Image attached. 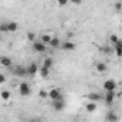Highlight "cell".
<instances>
[{"label": "cell", "instance_id": "obj_6", "mask_svg": "<svg viewBox=\"0 0 122 122\" xmlns=\"http://www.w3.org/2000/svg\"><path fill=\"white\" fill-rule=\"evenodd\" d=\"M115 98H117V92L115 91H108L107 95H105V98H104V101H105L107 105H112L114 101H115Z\"/></svg>", "mask_w": 122, "mask_h": 122}, {"label": "cell", "instance_id": "obj_3", "mask_svg": "<svg viewBox=\"0 0 122 122\" xmlns=\"http://www.w3.org/2000/svg\"><path fill=\"white\" fill-rule=\"evenodd\" d=\"M117 87H118V84H117L115 80H107V81H104V90H105V92L117 91Z\"/></svg>", "mask_w": 122, "mask_h": 122}, {"label": "cell", "instance_id": "obj_28", "mask_svg": "<svg viewBox=\"0 0 122 122\" xmlns=\"http://www.w3.org/2000/svg\"><path fill=\"white\" fill-rule=\"evenodd\" d=\"M6 82V75L4 74H0V85H3Z\"/></svg>", "mask_w": 122, "mask_h": 122}, {"label": "cell", "instance_id": "obj_10", "mask_svg": "<svg viewBox=\"0 0 122 122\" xmlns=\"http://www.w3.org/2000/svg\"><path fill=\"white\" fill-rule=\"evenodd\" d=\"M61 50H64V51H74L75 50V44L72 41H64V43H61Z\"/></svg>", "mask_w": 122, "mask_h": 122}, {"label": "cell", "instance_id": "obj_19", "mask_svg": "<svg viewBox=\"0 0 122 122\" xmlns=\"http://www.w3.org/2000/svg\"><path fill=\"white\" fill-rule=\"evenodd\" d=\"M7 27H9V31H10V33H16L17 29H19V24H17L16 21H9V23H7Z\"/></svg>", "mask_w": 122, "mask_h": 122}, {"label": "cell", "instance_id": "obj_4", "mask_svg": "<svg viewBox=\"0 0 122 122\" xmlns=\"http://www.w3.org/2000/svg\"><path fill=\"white\" fill-rule=\"evenodd\" d=\"M48 98L51 99V101H57V99H61L62 98V95H61V91L58 88H51L50 91H48Z\"/></svg>", "mask_w": 122, "mask_h": 122}, {"label": "cell", "instance_id": "obj_22", "mask_svg": "<svg viewBox=\"0 0 122 122\" xmlns=\"http://www.w3.org/2000/svg\"><path fill=\"white\" fill-rule=\"evenodd\" d=\"M38 97H40L41 99L48 98V91H46V90H40V91H38Z\"/></svg>", "mask_w": 122, "mask_h": 122}, {"label": "cell", "instance_id": "obj_5", "mask_svg": "<svg viewBox=\"0 0 122 122\" xmlns=\"http://www.w3.org/2000/svg\"><path fill=\"white\" fill-rule=\"evenodd\" d=\"M13 74L17 75V77H24L27 75V67H23V65H16L14 70H13Z\"/></svg>", "mask_w": 122, "mask_h": 122}, {"label": "cell", "instance_id": "obj_29", "mask_svg": "<svg viewBox=\"0 0 122 122\" xmlns=\"http://www.w3.org/2000/svg\"><path fill=\"white\" fill-rule=\"evenodd\" d=\"M70 3H72V4H75V6H78V4H81V3H82V0H70Z\"/></svg>", "mask_w": 122, "mask_h": 122}, {"label": "cell", "instance_id": "obj_27", "mask_svg": "<svg viewBox=\"0 0 122 122\" xmlns=\"http://www.w3.org/2000/svg\"><path fill=\"white\" fill-rule=\"evenodd\" d=\"M68 1H70V0H58V4H60L61 7H64V6L68 4Z\"/></svg>", "mask_w": 122, "mask_h": 122}, {"label": "cell", "instance_id": "obj_1", "mask_svg": "<svg viewBox=\"0 0 122 122\" xmlns=\"http://www.w3.org/2000/svg\"><path fill=\"white\" fill-rule=\"evenodd\" d=\"M19 94L21 97H30L31 95V88L26 81H23V82L19 84Z\"/></svg>", "mask_w": 122, "mask_h": 122}, {"label": "cell", "instance_id": "obj_30", "mask_svg": "<svg viewBox=\"0 0 122 122\" xmlns=\"http://www.w3.org/2000/svg\"><path fill=\"white\" fill-rule=\"evenodd\" d=\"M102 51H104V53H107V54H109V53H112V48L107 47V48H102Z\"/></svg>", "mask_w": 122, "mask_h": 122}, {"label": "cell", "instance_id": "obj_7", "mask_svg": "<svg viewBox=\"0 0 122 122\" xmlns=\"http://www.w3.org/2000/svg\"><path fill=\"white\" fill-rule=\"evenodd\" d=\"M118 119H119V117H118V114L115 111H108L107 115H105V121L107 122H118Z\"/></svg>", "mask_w": 122, "mask_h": 122}, {"label": "cell", "instance_id": "obj_26", "mask_svg": "<svg viewBox=\"0 0 122 122\" xmlns=\"http://www.w3.org/2000/svg\"><path fill=\"white\" fill-rule=\"evenodd\" d=\"M114 9H115L117 11H121V10H122V3H121V1H117V3H115V6H114Z\"/></svg>", "mask_w": 122, "mask_h": 122}, {"label": "cell", "instance_id": "obj_31", "mask_svg": "<svg viewBox=\"0 0 122 122\" xmlns=\"http://www.w3.org/2000/svg\"><path fill=\"white\" fill-rule=\"evenodd\" d=\"M121 26H122V24H121Z\"/></svg>", "mask_w": 122, "mask_h": 122}, {"label": "cell", "instance_id": "obj_13", "mask_svg": "<svg viewBox=\"0 0 122 122\" xmlns=\"http://www.w3.org/2000/svg\"><path fill=\"white\" fill-rule=\"evenodd\" d=\"M97 108H98V105H97V102H94V101H88V102L85 104V111H87V112H90V114L95 112V111H97Z\"/></svg>", "mask_w": 122, "mask_h": 122}, {"label": "cell", "instance_id": "obj_21", "mask_svg": "<svg viewBox=\"0 0 122 122\" xmlns=\"http://www.w3.org/2000/svg\"><path fill=\"white\" fill-rule=\"evenodd\" d=\"M43 67H47V68H51L53 67V58H50V57H47L44 62H43Z\"/></svg>", "mask_w": 122, "mask_h": 122}, {"label": "cell", "instance_id": "obj_2", "mask_svg": "<svg viewBox=\"0 0 122 122\" xmlns=\"http://www.w3.org/2000/svg\"><path fill=\"white\" fill-rule=\"evenodd\" d=\"M47 44H44V43H41L40 40H36L34 43H33V50L36 51V53H46L47 51Z\"/></svg>", "mask_w": 122, "mask_h": 122}, {"label": "cell", "instance_id": "obj_18", "mask_svg": "<svg viewBox=\"0 0 122 122\" xmlns=\"http://www.w3.org/2000/svg\"><path fill=\"white\" fill-rule=\"evenodd\" d=\"M0 98H1L4 102H7V101L11 98V94H10V91H7V90H3V91L0 92Z\"/></svg>", "mask_w": 122, "mask_h": 122}, {"label": "cell", "instance_id": "obj_20", "mask_svg": "<svg viewBox=\"0 0 122 122\" xmlns=\"http://www.w3.org/2000/svg\"><path fill=\"white\" fill-rule=\"evenodd\" d=\"M51 38H53V37H51V36H50V34H43V36H41V37H40V41H41V43H44V44H47V46H48V44H50V41H51Z\"/></svg>", "mask_w": 122, "mask_h": 122}, {"label": "cell", "instance_id": "obj_15", "mask_svg": "<svg viewBox=\"0 0 122 122\" xmlns=\"http://www.w3.org/2000/svg\"><path fill=\"white\" fill-rule=\"evenodd\" d=\"M48 46H50L51 48H60V47H61V40H60V38H57V37H53Z\"/></svg>", "mask_w": 122, "mask_h": 122}, {"label": "cell", "instance_id": "obj_11", "mask_svg": "<svg viewBox=\"0 0 122 122\" xmlns=\"http://www.w3.org/2000/svg\"><path fill=\"white\" fill-rule=\"evenodd\" d=\"M53 108H54L56 111H62V109L65 108V102H64V99L61 98V99H57V101H53Z\"/></svg>", "mask_w": 122, "mask_h": 122}, {"label": "cell", "instance_id": "obj_25", "mask_svg": "<svg viewBox=\"0 0 122 122\" xmlns=\"http://www.w3.org/2000/svg\"><path fill=\"white\" fill-rule=\"evenodd\" d=\"M27 40H30V41H33V43H34V41H36V34H34V33H27Z\"/></svg>", "mask_w": 122, "mask_h": 122}, {"label": "cell", "instance_id": "obj_8", "mask_svg": "<svg viewBox=\"0 0 122 122\" xmlns=\"http://www.w3.org/2000/svg\"><path fill=\"white\" fill-rule=\"evenodd\" d=\"M38 65L36 64V62H31L30 65H27V75H30V77H34L37 72H38Z\"/></svg>", "mask_w": 122, "mask_h": 122}, {"label": "cell", "instance_id": "obj_24", "mask_svg": "<svg viewBox=\"0 0 122 122\" xmlns=\"http://www.w3.org/2000/svg\"><path fill=\"white\" fill-rule=\"evenodd\" d=\"M0 31H1V33H9L7 23H0Z\"/></svg>", "mask_w": 122, "mask_h": 122}, {"label": "cell", "instance_id": "obj_17", "mask_svg": "<svg viewBox=\"0 0 122 122\" xmlns=\"http://www.w3.org/2000/svg\"><path fill=\"white\" fill-rule=\"evenodd\" d=\"M38 74H40L43 78H47V77L50 75V68H47V67H43V65H41V68L38 70Z\"/></svg>", "mask_w": 122, "mask_h": 122}, {"label": "cell", "instance_id": "obj_14", "mask_svg": "<svg viewBox=\"0 0 122 122\" xmlns=\"http://www.w3.org/2000/svg\"><path fill=\"white\" fill-rule=\"evenodd\" d=\"M114 53L118 57H122V38H119V41L117 44H114Z\"/></svg>", "mask_w": 122, "mask_h": 122}, {"label": "cell", "instance_id": "obj_23", "mask_svg": "<svg viewBox=\"0 0 122 122\" xmlns=\"http://www.w3.org/2000/svg\"><path fill=\"white\" fill-rule=\"evenodd\" d=\"M109 41H111L112 44H117V43L119 41V37H118L117 34H111V36H109Z\"/></svg>", "mask_w": 122, "mask_h": 122}, {"label": "cell", "instance_id": "obj_9", "mask_svg": "<svg viewBox=\"0 0 122 122\" xmlns=\"http://www.w3.org/2000/svg\"><path fill=\"white\" fill-rule=\"evenodd\" d=\"M11 64H13V61H11L10 57H7V56H0V65H1V67L9 68V67H11Z\"/></svg>", "mask_w": 122, "mask_h": 122}, {"label": "cell", "instance_id": "obj_12", "mask_svg": "<svg viewBox=\"0 0 122 122\" xmlns=\"http://www.w3.org/2000/svg\"><path fill=\"white\" fill-rule=\"evenodd\" d=\"M95 70H97V72H98V74H104V72H107L108 67H107V64H105V62L98 61V62L95 64Z\"/></svg>", "mask_w": 122, "mask_h": 122}, {"label": "cell", "instance_id": "obj_16", "mask_svg": "<svg viewBox=\"0 0 122 122\" xmlns=\"http://www.w3.org/2000/svg\"><path fill=\"white\" fill-rule=\"evenodd\" d=\"M87 98H88L90 101H94V102H98V101H99V99H101L102 97H101V95H99L98 92H90V94L87 95Z\"/></svg>", "mask_w": 122, "mask_h": 122}]
</instances>
